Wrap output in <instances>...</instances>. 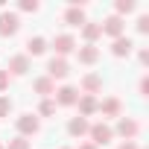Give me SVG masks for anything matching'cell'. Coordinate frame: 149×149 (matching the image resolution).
Listing matches in <instances>:
<instances>
[{"mask_svg":"<svg viewBox=\"0 0 149 149\" xmlns=\"http://www.w3.org/2000/svg\"><path fill=\"white\" fill-rule=\"evenodd\" d=\"M18 132H21V137L35 134V132H38V117H35V114H21V117H18Z\"/></svg>","mask_w":149,"mask_h":149,"instance_id":"4","label":"cell"},{"mask_svg":"<svg viewBox=\"0 0 149 149\" xmlns=\"http://www.w3.org/2000/svg\"><path fill=\"white\" fill-rule=\"evenodd\" d=\"M64 21H67L70 26H85V12L76 9V6H70V9L64 12Z\"/></svg>","mask_w":149,"mask_h":149,"instance_id":"14","label":"cell"},{"mask_svg":"<svg viewBox=\"0 0 149 149\" xmlns=\"http://www.w3.org/2000/svg\"><path fill=\"white\" fill-rule=\"evenodd\" d=\"M9 88V70H0V91Z\"/></svg>","mask_w":149,"mask_h":149,"instance_id":"26","label":"cell"},{"mask_svg":"<svg viewBox=\"0 0 149 149\" xmlns=\"http://www.w3.org/2000/svg\"><path fill=\"white\" fill-rule=\"evenodd\" d=\"M120 149H137V143H134V140H126V143H123Z\"/></svg>","mask_w":149,"mask_h":149,"instance_id":"29","label":"cell"},{"mask_svg":"<svg viewBox=\"0 0 149 149\" xmlns=\"http://www.w3.org/2000/svg\"><path fill=\"white\" fill-rule=\"evenodd\" d=\"M41 97H50V94H56V85H53V79L50 76H41V79H35V85H32Z\"/></svg>","mask_w":149,"mask_h":149,"instance_id":"15","label":"cell"},{"mask_svg":"<svg viewBox=\"0 0 149 149\" xmlns=\"http://www.w3.org/2000/svg\"><path fill=\"white\" fill-rule=\"evenodd\" d=\"M53 50H56V53H58V58H61V56H67V53L76 50V41H73V35H56Z\"/></svg>","mask_w":149,"mask_h":149,"instance_id":"6","label":"cell"},{"mask_svg":"<svg viewBox=\"0 0 149 149\" xmlns=\"http://www.w3.org/2000/svg\"><path fill=\"white\" fill-rule=\"evenodd\" d=\"M88 134H91V140H94V146H97V149H100V146H105V143L114 137V132H111L105 123H97V126H91V129H88Z\"/></svg>","mask_w":149,"mask_h":149,"instance_id":"1","label":"cell"},{"mask_svg":"<svg viewBox=\"0 0 149 149\" xmlns=\"http://www.w3.org/2000/svg\"><path fill=\"white\" fill-rule=\"evenodd\" d=\"M140 94H143V97L149 94V79H140Z\"/></svg>","mask_w":149,"mask_h":149,"instance_id":"28","label":"cell"},{"mask_svg":"<svg viewBox=\"0 0 149 149\" xmlns=\"http://www.w3.org/2000/svg\"><path fill=\"white\" fill-rule=\"evenodd\" d=\"M0 149H3V143H0Z\"/></svg>","mask_w":149,"mask_h":149,"instance_id":"31","label":"cell"},{"mask_svg":"<svg viewBox=\"0 0 149 149\" xmlns=\"http://www.w3.org/2000/svg\"><path fill=\"white\" fill-rule=\"evenodd\" d=\"M117 132H120L126 140H132V137L137 134V123H134V120H129V117H123V120L117 123Z\"/></svg>","mask_w":149,"mask_h":149,"instance_id":"13","label":"cell"},{"mask_svg":"<svg viewBox=\"0 0 149 149\" xmlns=\"http://www.w3.org/2000/svg\"><path fill=\"white\" fill-rule=\"evenodd\" d=\"M137 32H143V35L149 32V15H140L137 18Z\"/></svg>","mask_w":149,"mask_h":149,"instance_id":"23","label":"cell"},{"mask_svg":"<svg viewBox=\"0 0 149 149\" xmlns=\"http://www.w3.org/2000/svg\"><path fill=\"white\" fill-rule=\"evenodd\" d=\"M67 73H70V67H67L64 58H50V61H47V76H50V79H64Z\"/></svg>","mask_w":149,"mask_h":149,"instance_id":"3","label":"cell"},{"mask_svg":"<svg viewBox=\"0 0 149 149\" xmlns=\"http://www.w3.org/2000/svg\"><path fill=\"white\" fill-rule=\"evenodd\" d=\"M79 149H97V146H94V143H82Z\"/></svg>","mask_w":149,"mask_h":149,"instance_id":"30","label":"cell"},{"mask_svg":"<svg viewBox=\"0 0 149 149\" xmlns=\"http://www.w3.org/2000/svg\"><path fill=\"white\" fill-rule=\"evenodd\" d=\"M100 29H102V35H108V38H120V35H123V21H120L117 15H111L105 24H100Z\"/></svg>","mask_w":149,"mask_h":149,"instance_id":"7","label":"cell"},{"mask_svg":"<svg viewBox=\"0 0 149 149\" xmlns=\"http://www.w3.org/2000/svg\"><path fill=\"white\" fill-rule=\"evenodd\" d=\"M3 149H29V140H26V137H15V140H9V146H3Z\"/></svg>","mask_w":149,"mask_h":149,"instance_id":"22","label":"cell"},{"mask_svg":"<svg viewBox=\"0 0 149 149\" xmlns=\"http://www.w3.org/2000/svg\"><path fill=\"white\" fill-rule=\"evenodd\" d=\"M137 58H140V64H149V50H140V56H137Z\"/></svg>","mask_w":149,"mask_h":149,"instance_id":"27","label":"cell"},{"mask_svg":"<svg viewBox=\"0 0 149 149\" xmlns=\"http://www.w3.org/2000/svg\"><path fill=\"white\" fill-rule=\"evenodd\" d=\"M100 111H102L105 117H117V114H120V100H114V97L105 100V102L100 105Z\"/></svg>","mask_w":149,"mask_h":149,"instance_id":"18","label":"cell"},{"mask_svg":"<svg viewBox=\"0 0 149 149\" xmlns=\"http://www.w3.org/2000/svg\"><path fill=\"white\" fill-rule=\"evenodd\" d=\"M82 35H85V41H97L102 35V29H100V24H85L82 26Z\"/></svg>","mask_w":149,"mask_h":149,"instance_id":"19","label":"cell"},{"mask_svg":"<svg viewBox=\"0 0 149 149\" xmlns=\"http://www.w3.org/2000/svg\"><path fill=\"white\" fill-rule=\"evenodd\" d=\"M76 102H79V117H88V114H94V111L100 108V102H97V100H94L91 94H85V97H79Z\"/></svg>","mask_w":149,"mask_h":149,"instance_id":"10","label":"cell"},{"mask_svg":"<svg viewBox=\"0 0 149 149\" xmlns=\"http://www.w3.org/2000/svg\"><path fill=\"white\" fill-rule=\"evenodd\" d=\"M88 129H91V123H88L85 117H73V120L67 123V134H73V137H82V134H88Z\"/></svg>","mask_w":149,"mask_h":149,"instance_id":"8","label":"cell"},{"mask_svg":"<svg viewBox=\"0 0 149 149\" xmlns=\"http://www.w3.org/2000/svg\"><path fill=\"white\" fill-rule=\"evenodd\" d=\"M38 111H41V114H44V117H53V114H56V102H53V100H44V102H41V108H38Z\"/></svg>","mask_w":149,"mask_h":149,"instance_id":"21","label":"cell"},{"mask_svg":"<svg viewBox=\"0 0 149 149\" xmlns=\"http://www.w3.org/2000/svg\"><path fill=\"white\" fill-rule=\"evenodd\" d=\"M100 58V50L94 47V44H85V47H79V61L82 64H94Z\"/></svg>","mask_w":149,"mask_h":149,"instance_id":"12","label":"cell"},{"mask_svg":"<svg viewBox=\"0 0 149 149\" xmlns=\"http://www.w3.org/2000/svg\"><path fill=\"white\" fill-rule=\"evenodd\" d=\"M9 111H12V102H9L6 97H0V117H6Z\"/></svg>","mask_w":149,"mask_h":149,"instance_id":"24","label":"cell"},{"mask_svg":"<svg viewBox=\"0 0 149 149\" xmlns=\"http://www.w3.org/2000/svg\"><path fill=\"white\" fill-rule=\"evenodd\" d=\"M44 50H47V41H44L41 35H38V38H29V41H26V53H29V56H41Z\"/></svg>","mask_w":149,"mask_h":149,"instance_id":"17","label":"cell"},{"mask_svg":"<svg viewBox=\"0 0 149 149\" xmlns=\"http://www.w3.org/2000/svg\"><path fill=\"white\" fill-rule=\"evenodd\" d=\"M132 50H134V41H132V38H123V35L114 38V44H111V53H114L117 58H120V56H129Z\"/></svg>","mask_w":149,"mask_h":149,"instance_id":"9","label":"cell"},{"mask_svg":"<svg viewBox=\"0 0 149 149\" xmlns=\"http://www.w3.org/2000/svg\"><path fill=\"white\" fill-rule=\"evenodd\" d=\"M21 9L24 12H38V3L35 0H21Z\"/></svg>","mask_w":149,"mask_h":149,"instance_id":"25","label":"cell"},{"mask_svg":"<svg viewBox=\"0 0 149 149\" xmlns=\"http://www.w3.org/2000/svg\"><path fill=\"white\" fill-rule=\"evenodd\" d=\"M126 12H134V0H117V18Z\"/></svg>","mask_w":149,"mask_h":149,"instance_id":"20","label":"cell"},{"mask_svg":"<svg viewBox=\"0 0 149 149\" xmlns=\"http://www.w3.org/2000/svg\"><path fill=\"white\" fill-rule=\"evenodd\" d=\"M21 26V18L15 12H0V35H15Z\"/></svg>","mask_w":149,"mask_h":149,"instance_id":"2","label":"cell"},{"mask_svg":"<svg viewBox=\"0 0 149 149\" xmlns=\"http://www.w3.org/2000/svg\"><path fill=\"white\" fill-rule=\"evenodd\" d=\"M76 100H79V91L70 88V85L56 91V105H76Z\"/></svg>","mask_w":149,"mask_h":149,"instance_id":"5","label":"cell"},{"mask_svg":"<svg viewBox=\"0 0 149 149\" xmlns=\"http://www.w3.org/2000/svg\"><path fill=\"white\" fill-rule=\"evenodd\" d=\"M82 88H85V91H88V94H91V97H94V94H97V91H100V88H102V79H100V76H97V73H88V76H85V79H82Z\"/></svg>","mask_w":149,"mask_h":149,"instance_id":"16","label":"cell"},{"mask_svg":"<svg viewBox=\"0 0 149 149\" xmlns=\"http://www.w3.org/2000/svg\"><path fill=\"white\" fill-rule=\"evenodd\" d=\"M6 70H12L15 76H24V73L29 70V58L26 56H15V58H9V67Z\"/></svg>","mask_w":149,"mask_h":149,"instance_id":"11","label":"cell"}]
</instances>
